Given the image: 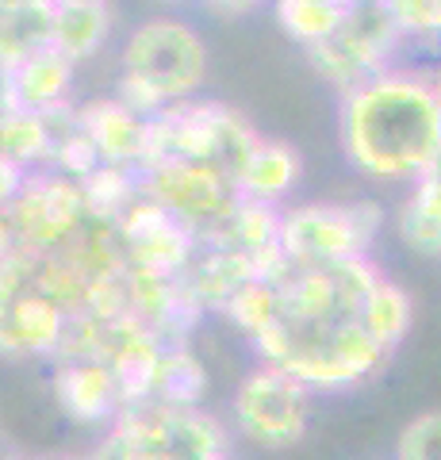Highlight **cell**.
Instances as JSON below:
<instances>
[{
	"instance_id": "obj_1",
	"label": "cell",
	"mask_w": 441,
	"mask_h": 460,
	"mask_svg": "<svg viewBox=\"0 0 441 460\" xmlns=\"http://www.w3.org/2000/svg\"><path fill=\"white\" fill-rule=\"evenodd\" d=\"M338 146L353 172L415 184L441 162V96L430 69L392 66L338 96Z\"/></svg>"
},
{
	"instance_id": "obj_2",
	"label": "cell",
	"mask_w": 441,
	"mask_h": 460,
	"mask_svg": "<svg viewBox=\"0 0 441 460\" xmlns=\"http://www.w3.org/2000/svg\"><path fill=\"white\" fill-rule=\"evenodd\" d=\"M211 74V50L200 27L184 16H158L138 20L123 35L116 54V93L123 104L138 115L158 119L162 111L196 100L204 93Z\"/></svg>"
},
{
	"instance_id": "obj_3",
	"label": "cell",
	"mask_w": 441,
	"mask_h": 460,
	"mask_svg": "<svg viewBox=\"0 0 441 460\" xmlns=\"http://www.w3.org/2000/svg\"><path fill=\"white\" fill-rule=\"evenodd\" d=\"M77 460H231V426L204 407H127Z\"/></svg>"
},
{
	"instance_id": "obj_4",
	"label": "cell",
	"mask_w": 441,
	"mask_h": 460,
	"mask_svg": "<svg viewBox=\"0 0 441 460\" xmlns=\"http://www.w3.org/2000/svg\"><path fill=\"white\" fill-rule=\"evenodd\" d=\"M380 199H295L280 211V257L288 269H326L373 257L384 230Z\"/></svg>"
},
{
	"instance_id": "obj_5",
	"label": "cell",
	"mask_w": 441,
	"mask_h": 460,
	"mask_svg": "<svg viewBox=\"0 0 441 460\" xmlns=\"http://www.w3.org/2000/svg\"><path fill=\"white\" fill-rule=\"evenodd\" d=\"M261 131L226 100L196 96L162 111L150 127V162H196L226 172L238 184ZM146 162V165H150ZM142 165V169H146Z\"/></svg>"
},
{
	"instance_id": "obj_6",
	"label": "cell",
	"mask_w": 441,
	"mask_h": 460,
	"mask_svg": "<svg viewBox=\"0 0 441 460\" xmlns=\"http://www.w3.org/2000/svg\"><path fill=\"white\" fill-rule=\"evenodd\" d=\"M403 31L388 0H349L346 23L304 58L338 96H346L365 81L388 74L392 66H403Z\"/></svg>"
},
{
	"instance_id": "obj_7",
	"label": "cell",
	"mask_w": 441,
	"mask_h": 460,
	"mask_svg": "<svg viewBox=\"0 0 441 460\" xmlns=\"http://www.w3.org/2000/svg\"><path fill=\"white\" fill-rule=\"evenodd\" d=\"M315 395L273 365H253L231 392L234 434L261 453H284L307 438Z\"/></svg>"
},
{
	"instance_id": "obj_8",
	"label": "cell",
	"mask_w": 441,
	"mask_h": 460,
	"mask_svg": "<svg viewBox=\"0 0 441 460\" xmlns=\"http://www.w3.org/2000/svg\"><path fill=\"white\" fill-rule=\"evenodd\" d=\"M66 330L69 311L35 284L27 250H16L0 265V357L54 365Z\"/></svg>"
},
{
	"instance_id": "obj_9",
	"label": "cell",
	"mask_w": 441,
	"mask_h": 460,
	"mask_svg": "<svg viewBox=\"0 0 441 460\" xmlns=\"http://www.w3.org/2000/svg\"><path fill=\"white\" fill-rule=\"evenodd\" d=\"M8 223L16 230L20 250L27 253H58L93 223L81 184L62 172H27L16 204L8 208Z\"/></svg>"
},
{
	"instance_id": "obj_10",
	"label": "cell",
	"mask_w": 441,
	"mask_h": 460,
	"mask_svg": "<svg viewBox=\"0 0 441 460\" xmlns=\"http://www.w3.org/2000/svg\"><path fill=\"white\" fill-rule=\"evenodd\" d=\"M142 189L181 223H189L196 238L219 230L242 199L238 184L226 172L196 162H150L142 169Z\"/></svg>"
},
{
	"instance_id": "obj_11",
	"label": "cell",
	"mask_w": 441,
	"mask_h": 460,
	"mask_svg": "<svg viewBox=\"0 0 441 460\" xmlns=\"http://www.w3.org/2000/svg\"><path fill=\"white\" fill-rule=\"evenodd\" d=\"M116 238H119L127 265L138 272H150V277H165V280L181 277L184 265L196 253V242H200L189 223H181L173 211H165L146 192L116 223Z\"/></svg>"
},
{
	"instance_id": "obj_12",
	"label": "cell",
	"mask_w": 441,
	"mask_h": 460,
	"mask_svg": "<svg viewBox=\"0 0 441 460\" xmlns=\"http://www.w3.org/2000/svg\"><path fill=\"white\" fill-rule=\"evenodd\" d=\"M77 104V66L54 47L0 74V111L54 115Z\"/></svg>"
},
{
	"instance_id": "obj_13",
	"label": "cell",
	"mask_w": 441,
	"mask_h": 460,
	"mask_svg": "<svg viewBox=\"0 0 441 460\" xmlns=\"http://www.w3.org/2000/svg\"><path fill=\"white\" fill-rule=\"evenodd\" d=\"M77 123L104 165L142 169L150 162V127L154 119L123 104L116 93H101L77 104Z\"/></svg>"
},
{
	"instance_id": "obj_14",
	"label": "cell",
	"mask_w": 441,
	"mask_h": 460,
	"mask_svg": "<svg viewBox=\"0 0 441 460\" xmlns=\"http://www.w3.org/2000/svg\"><path fill=\"white\" fill-rule=\"evenodd\" d=\"M50 395L74 426L101 429V434L123 414L119 384L111 376V368L101 361H54Z\"/></svg>"
},
{
	"instance_id": "obj_15",
	"label": "cell",
	"mask_w": 441,
	"mask_h": 460,
	"mask_svg": "<svg viewBox=\"0 0 441 460\" xmlns=\"http://www.w3.org/2000/svg\"><path fill=\"white\" fill-rule=\"evenodd\" d=\"M304 181V154L288 138L261 135L238 172V192L269 208H288Z\"/></svg>"
},
{
	"instance_id": "obj_16",
	"label": "cell",
	"mask_w": 441,
	"mask_h": 460,
	"mask_svg": "<svg viewBox=\"0 0 441 460\" xmlns=\"http://www.w3.org/2000/svg\"><path fill=\"white\" fill-rule=\"evenodd\" d=\"M119 12L104 0H54V27H50V47L66 54L77 69L108 50L116 35Z\"/></svg>"
},
{
	"instance_id": "obj_17",
	"label": "cell",
	"mask_w": 441,
	"mask_h": 460,
	"mask_svg": "<svg viewBox=\"0 0 441 460\" xmlns=\"http://www.w3.org/2000/svg\"><path fill=\"white\" fill-rule=\"evenodd\" d=\"M395 238L403 242L407 253L441 261V177L430 169L422 181L407 184V196L392 215Z\"/></svg>"
},
{
	"instance_id": "obj_18",
	"label": "cell",
	"mask_w": 441,
	"mask_h": 460,
	"mask_svg": "<svg viewBox=\"0 0 441 460\" xmlns=\"http://www.w3.org/2000/svg\"><path fill=\"white\" fill-rule=\"evenodd\" d=\"M211 387V372L204 365V357L196 353L192 341H165L162 345V361H158V376H154V399L162 407H181V411H196L204 407Z\"/></svg>"
},
{
	"instance_id": "obj_19",
	"label": "cell",
	"mask_w": 441,
	"mask_h": 460,
	"mask_svg": "<svg viewBox=\"0 0 441 460\" xmlns=\"http://www.w3.org/2000/svg\"><path fill=\"white\" fill-rule=\"evenodd\" d=\"M54 0H0V74L50 47Z\"/></svg>"
},
{
	"instance_id": "obj_20",
	"label": "cell",
	"mask_w": 441,
	"mask_h": 460,
	"mask_svg": "<svg viewBox=\"0 0 441 460\" xmlns=\"http://www.w3.org/2000/svg\"><path fill=\"white\" fill-rule=\"evenodd\" d=\"M54 135H58V111L54 115L0 111V157L23 172L50 169Z\"/></svg>"
},
{
	"instance_id": "obj_21",
	"label": "cell",
	"mask_w": 441,
	"mask_h": 460,
	"mask_svg": "<svg viewBox=\"0 0 441 460\" xmlns=\"http://www.w3.org/2000/svg\"><path fill=\"white\" fill-rule=\"evenodd\" d=\"M361 326L380 349H388L395 357V349L407 341L410 326H415V299H410V292L400 280H392L384 272L361 307Z\"/></svg>"
},
{
	"instance_id": "obj_22",
	"label": "cell",
	"mask_w": 441,
	"mask_h": 460,
	"mask_svg": "<svg viewBox=\"0 0 441 460\" xmlns=\"http://www.w3.org/2000/svg\"><path fill=\"white\" fill-rule=\"evenodd\" d=\"M346 12H349V0H277L273 20L280 27V35L307 54L322 47L346 23Z\"/></svg>"
},
{
	"instance_id": "obj_23",
	"label": "cell",
	"mask_w": 441,
	"mask_h": 460,
	"mask_svg": "<svg viewBox=\"0 0 441 460\" xmlns=\"http://www.w3.org/2000/svg\"><path fill=\"white\" fill-rule=\"evenodd\" d=\"M77 184L84 204H89V215L108 226H116L146 192L142 189V169H127V165H101Z\"/></svg>"
},
{
	"instance_id": "obj_24",
	"label": "cell",
	"mask_w": 441,
	"mask_h": 460,
	"mask_svg": "<svg viewBox=\"0 0 441 460\" xmlns=\"http://www.w3.org/2000/svg\"><path fill=\"white\" fill-rule=\"evenodd\" d=\"M219 319H226V326L242 334L250 345L261 334H269L277 323V288L273 280H250L242 292H234V299L223 307Z\"/></svg>"
},
{
	"instance_id": "obj_25",
	"label": "cell",
	"mask_w": 441,
	"mask_h": 460,
	"mask_svg": "<svg viewBox=\"0 0 441 460\" xmlns=\"http://www.w3.org/2000/svg\"><path fill=\"white\" fill-rule=\"evenodd\" d=\"M392 460H441V407L403 422L392 445Z\"/></svg>"
},
{
	"instance_id": "obj_26",
	"label": "cell",
	"mask_w": 441,
	"mask_h": 460,
	"mask_svg": "<svg viewBox=\"0 0 441 460\" xmlns=\"http://www.w3.org/2000/svg\"><path fill=\"white\" fill-rule=\"evenodd\" d=\"M23 181H27V172L0 157V215H8V208L16 204V196H20V189H23Z\"/></svg>"
},
{
	"instance_id": "obj_27",
	"label": "cell",
	"mask_w": 441,
	"mask_h": 460,
	"mask_svg": "<svg viewBox=\"0 0 441 460\" xmlns=\"http://www.w3.org/2000/svg\"><path fill=\"white\" fill-rule=\"evenodd\" d=\"M207 12H219L223 20H242L250 16V12H258V4H204Z\"/></svg>"
},
{
	"instance_id": "obj_28",
	"label": "cell",
	"mask_w": 441,
	"mask_h": 460,
	"mask_svg": "<svg viewBox=\"0 0 441 460\" xmlns=\"http://www.w3.org/2000/svg\"><path fill=\"white\" fill-rule=\"evenodd\" d=\"M12 460H69V456H12Z\"/></svg>"
},
{
	"instance_id": "obj_29",
	"label": "cell",
	"mask_w": 441,
	"mask_h": 460,
	"mask_svg": "<svg viewBox=\"0 0 441 460\" xmlns=\"http://www.w3.org/2000/svg\"><path fill=\"white\" fill-rule=\"evenodd\" d=\"M430 74H434V84H437V96H441V62L430 69Z\"/></svg>"
}]
</instances>
